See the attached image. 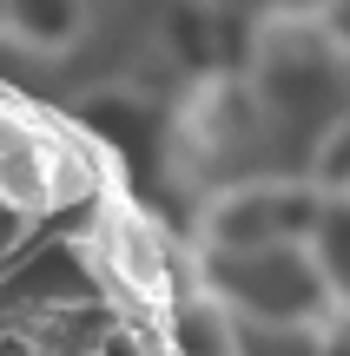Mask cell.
Here are the masks:
<instances>
[{
    "label": "cell",
    "instance_id": "1",
    "mask_svg": "<svg viewBox=\"0 0 350 356\" xmlns=\"http://www.w3.org/2000/svg\"><path fill=\"white\" fill-rule=\"evenodd\" d=\"M337 20H344V26H337V33H344V40H350V7H344V13H337Z\"/></svg>",
    "mask_w": 350,
    "mask_h": 356
}]
</instances>
